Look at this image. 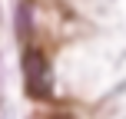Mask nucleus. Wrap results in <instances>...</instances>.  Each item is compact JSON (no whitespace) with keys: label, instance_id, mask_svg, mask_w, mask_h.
Returning a JSON list of instances; mask_svg holds the SVG:
<instances>
[{"label":"nucleus","instance_id":"1","mask_svg":"<svg viewBox=\"0 0 126 119\" xmlns=\"http://www.w3.org/2000/svg\"><path fill=\"white\" fill-rule=\"evenodd\" d=\"M23 86L30 99H50L53 96V73H50V60L43 56V50L27 46L23 50Z\"/></svg>","mask_w":126,"mask_h":119},{"label":"nucleus","instance_id":"2","mask_svg":"<svg viewBox=\"0 0 126 119\" xmlns=\"http://www.w3.org/2000/svg\"><path fill=\"white\" fill-rule=\"evenodd\" d=\"M50 119H70V116H63V113H60V116H50Z\"/></svg>","mask_w":126,"mask_h":119}]
</instances>
